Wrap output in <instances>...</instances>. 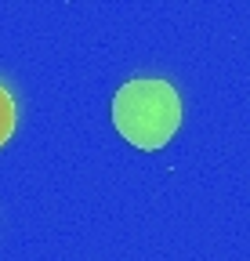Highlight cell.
Here are the masks:
<instances>
[{
    "label": "cell",
    "instance_id": "cell-2",
    "mask_svg": "<svg viewBox=\"0 0 250 261\" xmlns=\"http://www.w3.org/2000/svg\"><path fill=\"white\" fill-rule=\"evenodd\" d=\"M11 130H15V98H11V91L4 84H0V145L11 138Z\"/></svg>",
    "mask_w": 250,
    "mask_h": 261
},
{
    "label": "cell",
    "instance_id": "cell-1",
    "mask_svg": "<svg viewBox=\"0 0 250 261\" xmlns=\"http://www.w3.org/2000/svg\"><path fill=\"white\" fill-rule=\"evenodd\" d=\"M113 123L131 145L163 149L181 127V94L167 80H127L113 94Z\"/></svg>",
    "mask_w": 250,
    "mask_h": 261
}]
</instances>
